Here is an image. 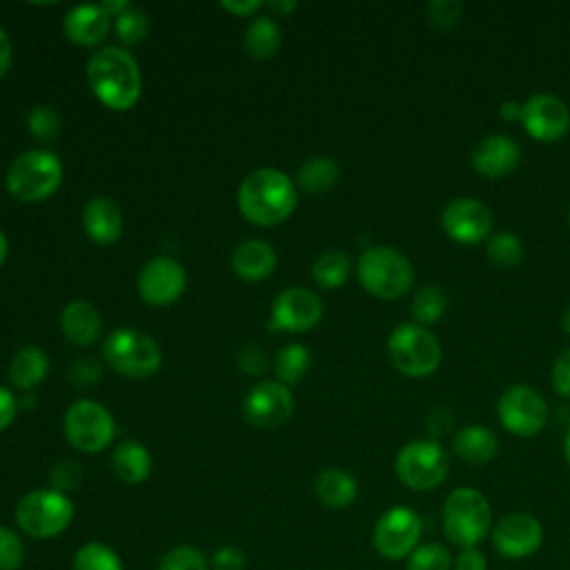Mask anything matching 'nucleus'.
Masks as SVG:
<instances>
[{"label":"nucleus","mask_w":570,"mask_h":570,"mask_svg":"<svg viewBox=\"0 0 570 570\" xmlns=\"http://www.w3.org/2000/svg\"><path fill=\"white\" fill-rule=\"evenodd\" d=\"M236 203L249 223L258 227H274L294 214L296 189L285 171L261 167L243 178Z\"/></svg>","instance_id":"f257e3e1"},{"label":"nucleus","mask_w":570,"mask_h":570,"mask_svg":"<svg viewBox=\"0 0 570 570\" xmlns=\"http://www.w3.org/2000/svg\"><path fill=\"white\" fill-rule=\"evenodd\" d=\"M87 80L94 96L114 111L131 109L142 91L136 58L122 47H102L87 62Z\"/></svg>","instance_id":"f03ea898"},{"label":"nucleus","mask_w":570,"mask_h":570,"mask_svg":"<svg viewBox=\"0 0 570 570\" xmlns=\"http://www.w3.org/2000/svg\"><path fill=\"white\" fill-rule=\"evenodd\" d=\"M62 183V163L49 149H29L11 160L4 176L7 191L22 203L49 198Z\"/></svg>","instance_id":"7ed1b4c3"},{"label":"nucleus","mask_w":570,"mask_h":570,"mask_svg":"<svg viewBox=\"0 0 570 570\" xmlns=\"http://www.w3.org/2000/svg\"><path fill=\"white\" fill-rule=\"evenodd\" d=\"M356 274L363 289L383 301L403 296L414 281L410 258L390 245L367 247L358 256Z\"/></svg>","instance_id":"20e7f679"},{"label":"nucleus","mask_w":570,"mask_h":570,"mask_svg":"<svg viewBox=\"0 0 570 570\" xmlns=\"http://www.w3.org/2000/svg\"><path fill=\"white\" fill-rule=\"evenodd\" d=\"M492 528V508L476 488H454L443 501V530L450 543L474 548Z\"/></svg>","instance_id":"39448f33"},{"label":"nucleus","mask_w":570,"mask_h":570,"mask_svg":"<svg viewBox=\"0 0 570 570\" xmlns=\"http://www.w3.org/2000/svg\"><path fill=\"white\" fill-rule=\"evenodd\" d=\"M102 356L111 370L127 379H147L163 361L158 343L134 327L114 330L102 343Z\"/></svg>","instance_id":"423d86ee"},{"label":"nucleus","mask_w":570,"mask_h":570,"mask_svg":"<svg viewBox=\"0 0 570 570\" xmlns=\"http://www.w3.org/2000/svg\"><path fill=\"white\" fill-rule=\"evenodd\" d=\"M387 356L401 374L419 379L441 365V343L428 327L403 323L387 336Z\"/></svg>","instance_id":"0eeeda50"},{"label":"nucleus","mask_w":570,"mask_h":570,"mask_svg":"<svg viewBox=\"0 0 570 570\" xmlns=\"http://www.w3.org/2000/svg\"><path fill=\"white\" fill-rule=\"evenodd\" d=\"M396 476L403 485L416 492L439 488L450 470L448 452L434 439H419L405 443L394 461Z\"/></svg>","instance_id":"6e6552de"},{"label":"nucleus","mask_w":570,"mask_h":570,"mask_svg":"<svg viewBox=\"0 0 570 570\" xmlns=\"http://www.w3.org/2000/svg\"><path fill=\"white\" fill-rule=\"evenodd\" d=\"M73 517V503L53 488L33 490L18 501L16 521L22 532L36 539H51L67 530Z\"/></svg>","instance_id":"1a4fd4ad"},{"label":"nucleus","mask_w":570,"mask_h":570,"mask_svg":"<svg viewBox=\"0 0 570 570\" xmlns=\"http://www.w3.org/2000/svg\"><path fill=\"white\" fill-rule=\"evenodd\" d=\"M62 430L67 441L76 450L87 454L105 450L116 434V425L109 410L91 399H80L67 407Z\"/></svg>","instance_id":"9d476101"},{"label":"nucleus","mask_w":570,"mask_h":570,"mask_svg":"<svg viewBox=\"0 0 570 570\" xmlns=\"http://www.w3.org/2000/svg\"><path fill=\"white\" fill-rule=\"evenodd\" d=\"M421 534V517L407 505H394L379 517L372 532V543L381 557L399 561L410 557V552L419 546Z\"/></svg>","instance_id":"9b49d317"},{"label":"nucleus","mask_w":570,"mask_h":570,"mask_svg":"<svg viewBox=\"0 0 570 570\" xmlns=\"http://www.w3.org/2000/svg\"><path fill=\"white\" fill-rule=\"evenodd\" d=\"M501 425L517 436H534L548 423V403L530 385H510L497 401Z\"/></svg>","instance_id":"f8f14e48"},{"label":"nucleus","mask_w":570,"mask_h":570,"mask_svg":"<svg viewBox=\"0 0 570 570\" xmlns=\"http://www.w3.org/2000/svg\"><path fill=\"white\" fill-rule=\"evenodd\" d=\"M187 285L183 265L171 256H156L147 261L138 274V294L147 305L165 307L176 303Z\"/></svg>","instance_id":"ddd939ff"},{"label":"nucleus","mask_w":570,"mask_h":570,"mask_svg":"<svg viewBox=\"0 0 570 570\" xmlns=\"http://www.w3.org/2000/svg\"><path fill=\"white\" fill-rule=\"evenodd\" d=\"M294 412V396L287 385L281 381H261L256 383L245 401H243V414L247 423L261 430H274L281 428Z\"/></svg>","instance_id":"4468645a"},{"label":"nucleus","mask_w":570,"mask_h":570,"mask_svg":"<svg viewBox=\"0 0 570 570\" xmlns=\"http://www.w3.org/2000/svg\"><path fill=\"white\" fill-rule=\"evenodd\" d=\"M543 541L541 521L530 512H508L492 525V546L505 559H525Z\"/></svg>","instance_id":"2eb2a0df"},{"label":"nucleus","mask_w":570,"mask_h":570,"mask_svg":"<svg viewBox=\"0 0 570 570\" xmlns=\"http://www.w3.org/2000/svg\"><path fill=\"white\" fill-rule=\"evenodd\" d=\"M443 232L459 243H479L492 229V212L490 207L470 196H459L450 200L441 212Z\"/></svg>","instance_id":"dca6fc26"},{"label":"nucleus","mask_w":570,"mask_h":570,"mask_svg":"<svg viewBox=\"0 0 570 570\" xmlns=\"http://www.w3.org/2000/svg\"><path fill=\"white\" fill-rule=\"evenodd\" d=\"M323 316L321 298L307 287H287L272 303L269 325L281 332H307Z\"/></svg>","instance_id":"f3484780"},{"label":"nucleus","mask_w":570,"mask_h":570,"mask_svg":"<svg viewBox=\"0 0 570 570\" xmlns=\"http://www.w3.org/2000/svg\"><path fill=\"white\" fill-rule=\"evenodd\" d=\"M525 131L543 142L561 138L570 127V109L554 94H534L521 107Z\"/></svg>","instance_id":"a211bd4d"},{"label":"nucleus","mask_w":570,"mask_h":570,"mask_svg":"<svg viewBox=\"0 0 570 570\" xmlns=\"http://www.w3.org/2000/svg\"><path fill=\"white\" fill-rule=\"evenodd\" d=\"M521 160L519 142L508 134H490L472 149V167L485 178H501L510 174Z\"/></svg>","instance_id":"6ab92c4d"},{"label":"nucleus","mask_w":570,"mask_h":570,"mask_svg":"<svg viewBox=\"0 0 570 570\" xmlns=\"http://www.w3.org/2000/svg\"><path fill=\"white\" fill-rule=\"evenodd\" d=\"M62 29L73 45L96 47L111 29V16L100 4H78L67 11Z\"/></svg>","instance_id":"aec40b11"},{"label":"nucleus","mask_w":570,"mask_h":570,"mask_svg":"<svg viewBox=\"0 0 570 570\" xmlns=\"http://www.w3.org/2000/svg\"><path fill=\"white\" fill-rule=\"evenodd\" d=\"M82 227L98 245H111L122 234V212L109 196H94L82 209Z\"/></svg>","instance_id":"412c9836"},{"label":"nucleus","mask_w":570,"mask_h":570,"mask_svg":"<svg viewBox=\"0 0 570 570\" xmlns=\"http://www.w3.org/2000/svg\"><path fill=\"white\" fill-rule=\"evenodd\" d=\"M278 256L267 240L249 238L234 247L232 252V269L243 281H263L276 269Z\"/></svg>","instance_id":"4be33fe9"},{"label":"nucleus","mask_w":570,"mask_h":570,"mask_svg":"<svg viewBox=\"0 0 570 570\" xmlns=\"http://www.w3.org/2000/svg\"><path fill=\"white\" fill-rule=\"evenodd\" d=\"M60 330L69 343L87 347L98 338L102 330V316L89 301H71L60 314Z\"/></svg>","instance_id":"5701e85b"},{"label":"nucleus","mask_w":570,"mask_h":570,"mask_svg":"<svg viewBox=\"0 0 570 570\" xmlns=\"http://www.w3.org/2000/svg\"><path fill=\"white\" fill-rule=\"evenodd\" d=\"M452 450L461 461L470 465H483L499 454V436L485 425L470 423L454 434Z\"/></svg>","instance_id":"b1692460"},{"label":"nucleus","mask_w":570,"mask_h":570,"mask_svg":"<svg viewBox=\"0 0 570 570\" xmlns=\"http://www.w3.org/2000/svg\"><path fill=\"white\" fill-rule=\"evenodd\" d=\"M314 492L323 505L332 510H341L356 499L358 485L350 472L341 468H327L318 472V476L314 479Z\"/></svg>","instance_id":"393cba45"},{"label":"nucleus","mask_w":570,"mask_h":570,"mask_svg":"<svg viewBox=\"0 0 570 570\" xmlns=\"http://www.w3.org/2000/svg\"><path fill=\"white\" fill-rule=\"evenodd\" d=\"M111 465H114L116 476L122 483L138 485L151 472V454L138 441H122L116 445V450L111 454Z\"/></svg>","instance_id":"a878e982"},{"label":"nucleus","mask_w":570,"mask_h":570,"mask_svg":"<svg viewBox=\"0 0 570 570\" xmlns=\"http://www.w3.org/2000/svg\"><path fill=\"white\" fill-rule=\"evenodd\" d=\"M49 372V358L47 354L36 347V345H24L20 347L11 363H9V379L16 387L20 390H33L36 385H40L45 381Z\"/></svg>","instance_id":"bb28decb"},{"label":"nucleus","mask_w":570,"mask_h":570,"mask_svg":"<svg viewBox=\"0 0 570 570\" xmlns=\"http://www.w3.org/2000/svg\"><path fill=\"white\" fill-rule=\"evenodd\" d=\"M281 42H283L281 27L269 16L254 18L245 31V49L249 51L252 58H258V60L274 58L281 49Z\"/></svg>","instance_id":"cd10ccee"},{"label":"nucleus","mask_w":570,"mask_h":570,"mask_svg":"<svg viewBox=\"0 0 570 570\" xmlns=\"http://www.w3.org/2000/svg\"><path fill=\"white\" fill-rule=\"evenodd\" d=\"M338 180V165L330 156H312L307 158L296 174V183L307 194H323L332 189Z\"/></svg>","instance_id":"c85d7f7f"},{"label":"nucleus","mask_w":570,"mask_h":570,"mask_svg":"<svg viewBox=\"0 0 570 570\" xmlns=\"http://www.w3.org/2000/svg\"><path fill=\"white\" fill-rule=\"evenodd\" d=\"M350 256L341 249H327L312 263V278L323 289L341 287L350 276Z\"/></svg>","instance_id":"c756f323"},{"label":"nucleus","mask_w":570,"mask_h":570,"mask_svg":"<svg viewBox=\"0 0 570 570\" xmlns=\"http://www.w3.org/2000/svg\"><path fill=\"white\" fill-rule=\"evenodd\" d=\"M445 307H448V296L434 283L419 287L412 296V303H410V312H412L414 321L423 327L430 325V323H436L443 316Z\"/></svg>","instance_id":"7c9ffc66"},{"label":"nucleus","mask_w":570,"mask_h":570,"mask_svg":"<svg viewBox=\"0 0 570 570\" xmlns=\"http://www.w3.org/2000/svg\"><path fill=\"white\" fill-rule=\"evenodd\" d=\"M312 363V354L305 345L301 343H287L285 347L278 350L276 354V379L283 383V385H292V383H298L303 379V374L307 372Z\"/></svg>","instance_id":"2f4dec72"},{"label":"nucleus","mask_w":570,"mask_h":570,"mask_svg":"<svg viewBox=\"0 0 570 570\" xmlns=\"http://www.w3.org/2000/svg\"><path fill=\"white\" fill-rule=\"evenodd\" d=\"M114 29H116L118 40L122 45L131 47V45H138L145 40L147 31H149V18L140 7L129 4L125 11H120L114 18Z\"/></svg>","instance_id":"473e14b6"},{"label":"nucleus","mask_w":570,"mask_h":570,"mask_svg":"<svg viewBox=\"0 0 570 570\" xmlns=\"http://www.w3.org/2000/svg\"><path fill=\"white\" fill-rule=\"evenodd\" d=\"M73 570H122V563L109 546L91 541L76 552Z\"/></svg>","instance_id":"72a5a7b5"},{"label":"nucleus","mask_w":570,"mask_h":570,"mask_svg":"<svg viewBox=\"0 0 570 570\" xmlns=\"http://www.w3.org/2000/svg\"><path fill=\"white\" fill-rule=\"evenodd\" d=\"M454 557L441 543H421L405 559V570H452Z\"/></svg>","instance_id":"f704fd0d"},{"label":"nucleus","mask_w":570,"mask_h":570,"mask_svg":"<svg viewBox=\"0 0 570 570\" xmlns=\"http://www.w3.org/2000/svg\"><path fill=\"white\" fill-rule=\"evenodd\" d=\"M485 252L494 265L505 267V269L517 267L523 258V245L512 232H499V234L490 236Z\"/></svg>","instance_id":"c9c22d12"},{"label":"nucleus","mask_w":570,"mask_h":570,"mask_svg":"<svg viewBox=\"0 0 570 570\" xmlns=\"http://www.w3.org/2000/svg\"><path fill=\"white\" fill-rule=\"evenodd\" d=\"M27 127L36 140L53 142L60 136V116L47 105H36L27 116Z\"/></svg>","instance_id":"e433bc0d"},{"label":"nucleus","mask_w":570,"mask_h":570,"mask_svg":"<svg viewBox=\"0 0 570 570\" xmlns=\"http://www.w3.org/2000/svg\"><path fill=\"white\" fill-rule=\"evenodd\" d=\"M158 570H207V561L198 548L178 546L160 559Z\"/></svg>","instance_id":"4c0bfd02"},{"label":"nucleus","mask_w":570,"mask_h":570,"mask_svg":"<svg viewBox=\"0 0 570 570\" xmlns=\"http://www.w3.org/2000/svg\"><path fill=\"white\" fill-rule=\"evenodd\" d=\"M463 13V4L459 0H432L425 7L428 22L436 29H450L459 22Z\"/></svg>","instance_id":"58836bf2"},{"label":"nucleus","mask_w":570,"mask_h":570,"mask_svg":"<svg viewBox=\"0 0 570 570\" xmlns=\"http://www.w3.org/2000/svg\"><path fill=\"white\" fill-rule=\"evenodd\" d=\"M24 557V546L20 541V537L0 525V570H18Z\"/></svg>","instance_id":"ea45409f"},{"label":"nucleus","mask_w":570,"mask_h":570,"mask_svg":"<svg viewBox=\"0 0 570 570\" xmlns=\"http://www.w3.org/2000/svg\"><path fill=\"white\" fill-rule=\"evenodd\" d=\"M80 481V468L73 461H58L51 470V483L53 490L62 492V490H71L76 488Z\"/></svg>","instance_id":"a19ab883"},{"label":"nucleus","mask_w":570,"mask_h":570,"mask_svg":"<svg viewBox=\"0 0 570 570\" xmlns=\"http://www.w3.org/2000/svg\"><path fill=\"white\" fill-rule=\"evenodd\" d=\"M425 425H428V432L434 436V441L443 434H448L452 428H454V416L450 412V407L445 405H434L428 416H425Z\"/></svg>","instance_id":"79ce46f5"},{"label":"nucleus","mask_w":570,"mask_h":570,"mask_svg":"<svg viewBox=\"0 0 570 570\" xmlns=\"http://www.w3.org/2000/svg\"><path fill=\"white\" fill-rule=\"evenodd\" d=\"M552 385L559 394L570 396V347L563 350L552 365Z\"/></svg>","instance_id":"37998d69"},{"label":"nucleus","mask_w":570,"mask_h":570,"mask_svg":"<svg viewBox=\"0 0 570 570\" xmlns=\"http://www.w3.org/2000/svg\"><path fill=\"white\" fill-rule=\"evenodd\" d=\"M69 379H71L73 385H91L100 379V365L96 361H89V358L76 361L69 370Z\"/></svg>","instance_id":"c03bdc74"},{"label":"nucleus","mask_w":570,"mask_h":570,"mask_svg":"<svg viewBox=\"0 0 570 570\" xmlns=\"http://www.w3.org/2000/svg\"><path fill=\"white\" fill-rule=\"evenodd\" d=\"M452 570H488L485 554L474 548H461V552L452 561Z\"/></svg>","instance_id":"a18cd8bd"},{"label":"nucleus","mask_w":570,"mask_h":570,"mask_svg":"<svg viewBox=\"0 0 570 570\" xmlns=\"http://www.w3.org/2000/svg\"><path fill=\"white\" fill-rule=\"evenodd\" d=\"M212 563H214V570H243L245 568V557L236 548H223L214 554Z\"/></svg>","instance_id":"49530a36"},{"label":"nucleus","mask_w":570,"mask_h":570,"mask_svg":"<svg viewBox=\"0 0 570 570\" xmlns=\"http://www.w3.org/2000/svg\"><path fill=\"white\" fill-rule=\"evenodd\" d=\"M238 363L247 374H261L265 370V352L256 345H247L238 354Z\"/></svg>","instance_id":"de8ad7c7"},{"label":"nucleus","mask_w":570,"mask_h":570,"mask_svg":"<svg viewBox=\"0 0 570 570\" xmlns=\"http://www.w3.org/2000/svg\"><path fill=\"white\" fill-rule=\"evenodd\" d=\"M16 412H18V399L7 387L0 385V432L13 423Z\"/></svg>","instance_id":"09e8293b"},{"label":"nucleus","mask_w":570,"mask_h":570,"mask_svg":"<svg viewBox=\"0 0 570 570\" xmlns=\"http://www.w3.org/2000/svg\"><path fill=\"white\" fill-rule=\"evenodd\" d=\"M263 7V2L261 0H249V2H234V0H223L220 2V9H225V11H229V13H234V16H240V18H245V16H252L254 11H258Z\"/></svg>","instance_id":"8fccbe9b"},{"label":"nucleus","mask_w":570,"mask_h":570,"mask_svg":"<svg viewBox=\"0 0 570 570\" xmlns=\"http://www.w3.org/2000/svg\"><path fill=\"white\" fill-rule=\"evenodd\" d=\"M11 58H13L11 40H9V36H7V31L0 27V78H4V73L9 71Z\"/></svg>","instance_id":"3c124183"},{"label":"nucleus","mask_w":570,"mask_h":570,"mask_svg":"<svg viewBox=\"0 0 570 570\" xmlns=\"http://www.w3.org/2000/svg\"><path fill=\"white\" fill-rule=\"evenodd\" d=\"M521 102H517V100H503L501 105H499V116L503 118V120H508V122H512V120H521Z\"/></svg>","instance_id":"603ef678"},{"label":"nucleus","mask_w":570,"mask_h":570,"mask_svg":"<svg viewBox=\"0 0 570 570\" xmlns=\"http://www.w3.org/2000/svg\"><path fill=\"white\" fill-rule=\"evenodd\" d=\"M7 254H9V243H7L4 232L0 229V267H2V265H4V261H7Z\"/></svg>","instance_id":"864d4df0"},{"label":"nucleus","mask_w":570,"mask_h":570,"mask_svg":"<svg viewBox=\"0 0 570 570\" xmlns=\"http://www.w3.org/2000/svg\"><path fill=\"white\" fill-rule=\"evenodd\" d=\"M267 7L274 9V11H294L296 2H269Z\"/></svg>","instance_id":"5fc2aeb1"},{"label":"nucleus","mask_w":570,"mask_h":570,"mask_svg":"<svg viewBox=\"0 0 570 570\" xmlns=\"http://www.w3.org/2000/svg\"><path fill=\"white\" fill-rule=\"evenodd\" d=\"M561 327H563V332L570 334V305L566 307V312H563V316H561Z\"/></svg>","instance_id":"6e6d98bb"},{"label":"nucleus","mask_w":570,"mask_h":570,"mask_svg":"<svg viewBox=\"0 0 570 570\" xmlns=\"http://www.w3.org/2000/svg\"><path fill=\"white\" fill-rule=\"evenodd\" d=\"M563 456H566V461L570 463V428H568L566 439H563Z\"/></svg>","instance_id":"4d7b16f0"},{"label":"nucleus","mask_w":570,"mask_h":570,"mask_svg":"<svg viewBox=\"0 0 570 570\" xmlns=\"http://www.w3.org/2000/svg\"><path fill=\"white\" fill-rule=\"evenodd\" d=\"M568 223H570V209H568Z\"/></svg>","instance_id":"13d9d810"}]
</instances>
